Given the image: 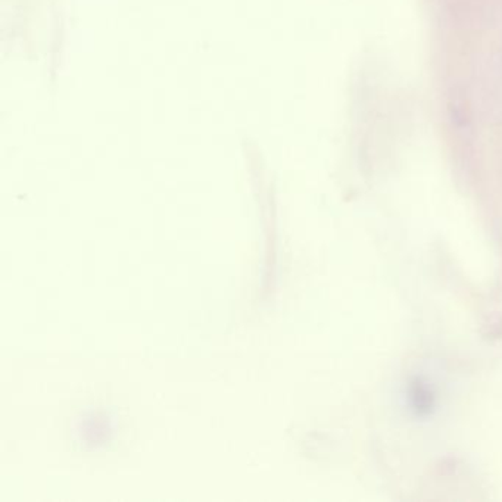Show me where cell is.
Listing matches in <instances>:
<instances>
[{
    "mask_svg": "<svg viewBox=\"0 0 502 502\" xmlns=\"http://www.w3.org/2000/svg\"><path fill=\"white\" fill-rule=\"evenodd\" d=\"M413 401L414 407L417 409L418 414L429 413L432 409L431 392L420 383V380H416V383H414Z\"/></svg>",
    "mask_w": 502,
    "mask_h": 502,
    "instance_id": "cell-1",
    "label": "cell"
}]
</instances>
